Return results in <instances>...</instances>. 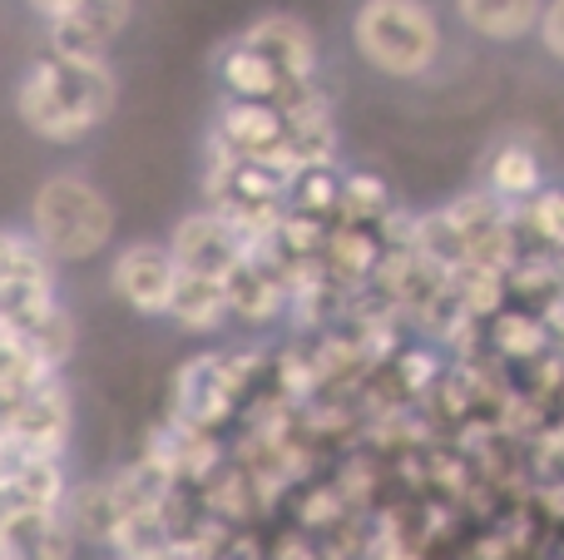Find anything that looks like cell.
Returning a JSON list of instances; mask_svg holds the SVG:
<instances>
[{
  "instance_id": "14",
  "label": "cell",
  "mask_w": 564,
  "mask_h": 560,
  "mask_svg": "<svg viewBox=\"0 0 564 560\" xmlns=\"http://www.w3.org/2000/svg\"><path fill=\"white\" fill-rule=\"evenodd\" d=\"M456 20L480 40H496V45H516V40L535 35L540 10L545 0H451Z\"/></svg>"
},
{
  "instance_id": "7",
  "label": "cell",
  "mask_w": 564,
  "mask_h": 560,
  "mask_svg": "<svg viewBox=\"0 0 564 560\" xmlns=\"http://www.w3.org/2000/svg\"><path fill=\"white\" fill-rule=\"evenodd\" d=\"M139 0H75L65 15L45 20V50L79 60H105L134 25Z\"/></svg>"
},
{
  "instance_id": "21",
  "label": "cell",
  "mask_w": 564,
  "mask_h": 560,
  "mask_svg": "<svg viewBox=\"0 0 564 560\" xmlns=\"http://www.w3.org/2000/svg\"><path fill=\"white\" fill-rule=\"evenodd\" d=\"M516 224H520V234L530 228V244L535 248L564 254V189H540L535 198L516 204Z\"/></svg>"
},
{
  "instance_id": "17",
  "label": "cell",
  "mask_w": 564,
  "mask_h": 560,
  "mask_svg": "<svg viewBox=\"0 0 564 560\" xmlns=\"http://www.w3.org/2000/svg\"><path fill=\"white\" fill-rule=\"evenodd\" d=\"M486 347L496 357H506V363H535L540 353H550L555 347V337H550V323L535 313H525V308H500L496 317L486 323Z\"/></svg>"
},
{
  "instance_id": "1",
  "label": "cell",
  "mask_w": 564,
  "mask_h": 560,
  "mask_svg": "<svg viewBox=\"0 0 564 560\" xmlns=\"http://www.w3.org/2000/svg\"><path fill=\"white\" fill-rule=\"evenodd\" d=\"M119 109V75L115 60H79L40 50L15 79V119L40 144H85L99 125Z\"/></svg>"
},
{
  "instance_id": "9",
  "label": "cell",
  "mask_w": 564,
  "mask_h": 560,
  "mask_svg": "<svg viewBox=\"0 0 564 560\" xmlns=\"http://www.w3.org/2000/svg\"><path fill=\"white\" fill-rule=\"evenodd\" d=\"M169 248H174L178 268H188V273H208V278H228L238 268V258L248 254L243 234L208 204L188 208V214L169 228Z\"/></svg>"
},
{
  "instance_id": "24",
  "label": "cell",
  "mask_w": 564,
  "mask_h": 560,
  "mask_svg": "<svg viewBox=\"0 0 564 560\" xmlns=\"http://www.w3.org/2000/svg\"><path fill=\"white\" fill-rule=\"evenodd\" d=\"M69 6H75V0H25V10L40 20V25H45V20H55V15H65Z\"/></svg>"
},
{
  "instance_id": "5",
  "label": "cell",
  "mask_w": 564,
  "mask_h": 560,
  "mask_svg": "<svg viewBox=\"0 0 564 560\" xmlns=\"http://www.w3.org/2000/svg\"><path fill=\"white\" fill-rule=\"evenodd\" d=\"M105 283L115 293V303L129 308L134 317H164L174 283H178V258L169 248V238H129V244H115L109 248Z\"/></svg>"
},
{
  "instance_id": "18",
  "label": "cell",
  "mask_w": 564,
  "mask_h": 560,
  "mask_svg": "<svg viewBox=\"0 0 564 560\" xmlns=\"http://www.w3.org/2000/svg\"><path fill=\"white\" fill-rule=\"evenodd\" d=\"M486 189L506 204H525L545 189V169H540V154L530 144H500L490 154V169H486Z\"/></svg>"
},
{
  "instance_id": "27",
  "label": "cell",
  "mask_w": 564,
  "mask_h": 560,
  "mask_svg": "<svg viewBox=\"0 0 564 560\" xmlns=\"http://www.w3.org/2000/svg\"><path fill=\"white\" fill-rule=\"evenodd\" d=\"M99 560H124V556H115V551H105V556H99Z\"/></svg>"
},
{
  "instance_id": "19",
  "label": "cell",
  "mask_w": 564,
  "mask_h": 560,
  "mask_svg": "<svg viewBox=\"0 0 564 560\" xmlns=\"http://www.w3.org/2000/svg\"><path fill=\"white\" fill-rule=\"evenodd\" d=\"M391 208H397V194H391L387 179L371 174V169H341L337 218H347V224H381Z\"/></svg>"
},
{
  "instance_id": "2",
  "label": "cell",
  "mask_w": 564,
  "mask_h": 560,
  "mask_svg": "<svg viewBox=\"0 0 564 560\" xmlns=\"http://www.w3.org/2000/svg\"><path fill=\"white\" fill-rule=\"evenodd\" d=\"M25 228L59 268H75V263H95V258H105L115 248L119 208L89 174L59 169V174L35 184L25 208Z\"/></svg>"
},
{
  "instance_id": "26",
  "label": "cell",
  "mask_w": 564,
  "mask_h": 560,
  "mask_svg": "<svg viewBox=\"0 0 564 560\" xmlns=\"http://www.w3.org/2000/svg\"><path fill=\"white\" fill-rule=\"evenodd\" d=\"M6 511H10V502H6V492H0V521H6Z\"/></svg>"
},
{
  "instance_id": "20",
  "label": "cell",
  "mask_w": 564,
  "mask_h": 560,
  "mask_svg": "<svg viewBox=\"0 0 564 560\" xmlns=\"http://www.w3.org/2000/svg\"><path fill=\"white\" fill-rule=\"evenodd\" d=\"M288 208L297 214H312V218H337L341 208V164H307L292 174L288 184Z\"/></svg>"
},
{
  "instance_id": "15",
  "label": "cell",
  "mask_w": 564,
  "mask_h": 560,
  "mask_svg": "<svg viewBox=\"0 0 564 560\" xmlns=\"http://www.w3.org/2000/svg\"><path fill=\"white\" fill-rule=\"evenodd\" d=\"M214 79L224 99H278V89H282L278 69L238 35L214 50Z\"/></svg>"
},
{
  "instance_id": "13",
  "label": "cell",
  "mask_w": 564,
  "mask_h": 560,
  "mask_svg": "<svg viewBox=\"0 0 564 560\" xmlns=\"http://www.w3.org/2000/svg\"><path fill=\"white\" fill-rule=\"evenodd\" d=\"M59 511H65L69 531L79 536V546H95V551H109L119 521H124V502L115 496V482H109V476L69 482V496Z\"/></svg>"
},
{
  "instance_id": "6",
  "label": "cell",
  "mask_w": 564,
  "mask_h": 560,
  "mask_svg": "<svg viewBox=\"0 0 564 560\" xmlns=\"http://www.w3.org/2000/svg\"><path fill=\"white\" fill-rule=\"evenodd\" d=\"M224 283H228V313H234V327L263 333V327L288 323L292 288H288V273L278 268V258L268 254L263 244L248 248Z\"/></svg>"
},
{
  "instance_id": "4",
  "label": "cell",
  "mask_w": 564,
  "mask_h": 560,
  "mask_svg": "<svg viewBox=\"0 0 564 560\" xmlns=\"http://www.w3.org/2000/svg\"><path fill=\"white\" fill-rule=\"evenodd\" d=\"M69 437H75V392L65 373H50L10 402V417L0 427V476L20 456H65Z\"/></svg>"
},
{
  "instance_id": "3",
  "label": "cell",
  "mask_w": 564,
  "mask_h": 560,
  "mask_svg": "<svg viewBox=\"0 0 564 560\" xmlns=\"http://www.w3.org/2000/svg\"><path fill=\"white\" fill-rule=\"evenodd\" d=\"M446 30L431 0H357L351 50L381 79H421L436 69Z\"/></svg>"
},
{
  "instance_id": "16",
  "label": "cell",
  "mask_w": 564,
  "mask_h": 560,
  "mask_svg": "<svg viewBox=\"0 0 564 560\" xmlns=\"http://www.w3.org/2000/svg\"><path fill=\"white\" fill-rule=\"evenodd\" d=\"M0 492H6L10 506H65L69 496L65 456H20L0 476Z\"/></svg>"
},
{
  "instance_id": "8",
  "label": "cell",
  "mask_w": 564,
  "mask_h": 560,
  "mask_svg": "<svg viewBox=\"0 0 564 560\" xmlns=\"http://www.w3.org/2000/svg\"><path fill=\"white\" fill-rule=\"evenodd\" d=\"M208 134L224 139L238 159H263V164L282 169V174H297L288 159V119L273 99H218V115L208 125Z\"/></svg>"
},
{
  "instance_id": "22",
  "label": "cell",
  "mask_w": 564,
  "mask_h": 560,
  "mask_svg": "<svg viewBox=\"0 0 564 560\" xmlns=\"http://www.w3.org/2000/svg\"><path fill=\"white\" fill-rule=\"evenodd\" d=\"M59 273V263L35 244L30 228H0V283L10 278H45Z\"/></svg>"
},
{
  "instance_id": "25",
  "label": "cell",
  "mask_w": 564,
  "mask_h": 560,
  "mask_svg": "<svg viewBox=\"0 0 564 560\" xmlns=\"http://www.w3.org/2000/svg\"><path fill=\"white\" fill-rule=\"evenodd\" d=\"M545 511L555 516V521H564V482H555V486H545Z\"/></svg>"
},
{
  "instance_id": "11",
  "label": "cell",
  "mask_w": 564,
  "mask_h": 560,
  "mask_svg": "<svg viewBox=\"0 0 564 560\" xmlns=\"http://www.w3.org/2000/svg\"><path fill=\"white\" fill-rule=\"evenodd\" d=\"M79 536L59 506H10L0 521V560H75Z\"/></svg>"
},
{
  "instance_id": "12",
  "label": "cell",
  "mask_w": 564,
  "mask_h": 560,
  "mask_svg": "<svg viewBox=\"0 0 564 560\" xmlns=\"http://www.w3.org/2000/svg\"><path fill=\"white\" fill-rule=\"evenodd\" d=\"M169 323L178 327L184 337H218L234 327V313H228V283L208 273H188L178 268L174 298H169Z\"/></svg>"
},
{
  "instance_id": "10",
  "label": "cell",
  "mask_w": 564,
  "mask_h": 560,
  "mask_svg": "<svg viewBox=\"0 0 564 560\" xmlns=\"http://www.w3.org/2000/svg\"><path fill=\"white\" fill-rule=\"evenodd\" d=\"M243 45H253L258 55L288 79H317L322 75V45H317V30L307 25L302 15L292 10H268V15H253L243 30H238Z\"/></svg>"
},
{
  "instance_id": "23",
  "label": "cell",
  "mask_w": 564,
  "mask_h": 560,
  "mask_svg": "<svg viewBox=\"0 0 564 560\" xmlns=\"http://www.w3.org/2000/svg\"><path fill=\"white\" fill-rule=\"evenodd\" d=\"M535 35H540V45H545L550 55H555L560 65H564V0H545Z\"/></svg>"
}]
</instances>
